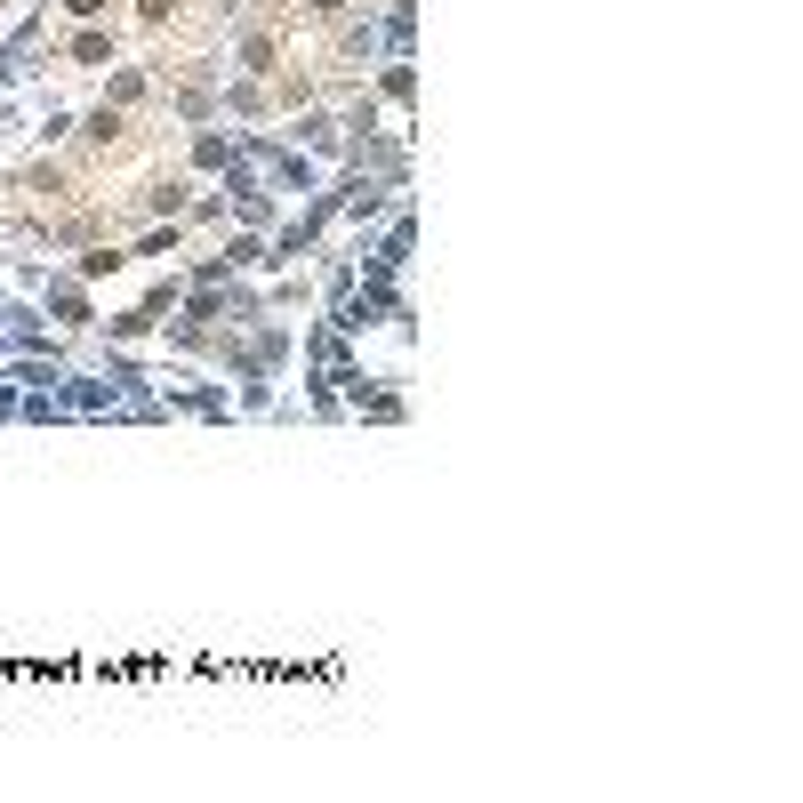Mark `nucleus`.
<instances>
[{"mask_svg":"<svg viewBox=\"0 0 803 803\" xmlns=\"http://www.w3.org/2000/svg\"><path fill=\"white\" fill-rule=\"evenodd\" d=\"M314 16H338V0H314Z\"/></svg>","mask_w":803,"mask_h":803,"instance_id":"f257e3e1","label":"nucleus"}]
</instances>
